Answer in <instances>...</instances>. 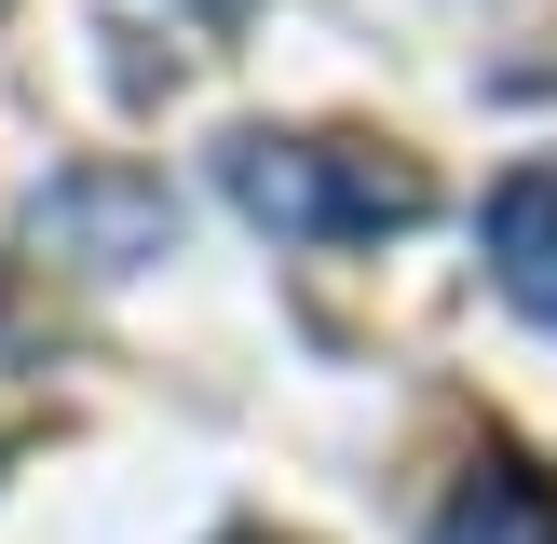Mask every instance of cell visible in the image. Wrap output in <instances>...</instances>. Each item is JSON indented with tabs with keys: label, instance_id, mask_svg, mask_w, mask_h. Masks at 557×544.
I'll use <instances>...</instances> for the list:
<instances>
[{
	"label": "cell",
	"instance_id": "1",
	"mask_svg": "<svg viewBox=\"0 0 557 544\" xmlns=\"http://www.w3.org/2000/svg\"><path fill=\"white\" fill-rule=\"evenodd\" d=\"M218 190L259 218L272 245H381V232H422L435 218V177L381 136H218Z\"/></svg>",
	"mask_w": 557,
	"mask_h": 544
},
{
	"label": "cell",
	"instance_id": "4",
	"mask_svg": "<svg viewBox=\"0 0 557 544\" xmlns=\"http://www.w3.org/2000/svg\"><path fill=\"white\" fill-rule=\"evenodd\" d=\"M435 544H557V477H531L517 449H490L476 477L435 504Z\"/></svg>",
	"mask_w": 557,
	"mask_h": 544
},
{
	"label": "cell",
	"instance_id": "6",
	"mask_svg": "<svg viewBox=\"0 0 557 544\" xmlns=\"http://www.w3.org/2000/svg\"><path fill=\"white\" fill-rule=\"evenodd\" d=\"M232 544H272V531H232Z\"/></svg>",
	"mask_w": 557,
	"mask_h": 544
},
{
	"label": "cell",
	"instance_id": "3",
	"mask_svg": "<svg viewBox=\"0 0 557 544\" xmlns=\"http://www.w3.org/2000/svg\"><path fill=\"white\" fill-rule=\"evenodd\" d=\"M476 245H490V286H504L531 326H557V163H517V177L490 190Z\"/></svg>",
	"mask_w": 557,
	"mask_h": 544
},
{
	"label": "cell",
	"instance_id": "5",
	"mask_svg": "<svg viewBox=\"0 0 557 544\" xmlns=\"http://www.w3.org/2000/svg\"><path fill=\"white\" fill-rule=\"evenodd\" d=\"M190 14H245V0H190Z\"/></svg>",
	"mask_w": 557,
	"mask_h": 544
},
{
	"label": "cell",
	"instance_id": "7",
	"mask_svg": "<svg viewBox=\"0 0 557 544\" xmlns=\"http://www.w3.org/2000/svg\"><path fill=\"white\" fill-rule=\"evenodd\" d=\"M0 14H14V0H0Z\"/></svg>",
	"mask_w": 557,
	"mask_h": 544
},
{
	"label": "cell",
	"instance_id": "2",
	"mask_svg": "<svg viewBox=\"0 0 557 544\" xmlns=\"http://www.w3.org/2000/svg\"><path fill=\"white\" fill-rule=\"evenodd\" d=\"M27 259H69V272H150L177 259V190L150 177V163H69V177H41V205H27Z\"/></svg>",
	"mask_w": 557,
	"mask_h": 544
}]
</instances>
